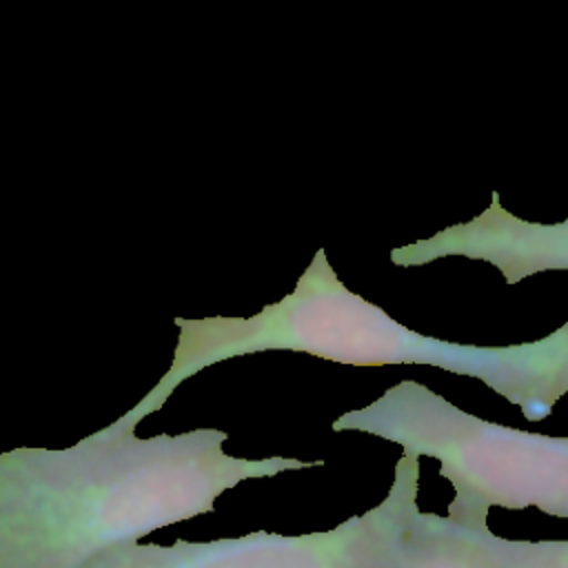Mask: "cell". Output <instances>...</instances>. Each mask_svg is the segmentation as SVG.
<instances>
[{"mask_svg": "<svg viewBox=\"0 0 568 568\" xmlns=\"http://www.w3.org/2000/svg\"><path fill=\"white\" fill-rule=\"evenodd\" d=\"M260 351H293L348 366L424 364L484 382L526 419H546L568 395V322L550 335L475 346L422 335L346 288L317 248L295 288L248 320L195 324L193 366Z\"/></svg>", "mask_w": 568, "mask_h": 568, "instance_id": "cell-1", "label": "cell"}, {"mask_svg": "<svg viewBox=\"0 0 568 568\" xmlns=\"http://www.w3.org/2000/svg\"><path fill=\"white\" fill-rule=\"evenodd\" d=\"M335 433L357 430L439 462L450 481L448 519L488 530V510L539 508L568 519V437L528 433L470 415L415 379L339 415Z\"/></svg>", "mask_w": 568, "mask_h": 568, "instance_id": "cell-2", "label": "cell"}, {"mask_svg": "<svg viewBox=\"0 0 568 568\" xmlns=\"http://www.w3.org/2000/svg\"><path fill=\"white\" fill-rule=\"evenodd\" d=\"M448 255L484 260L499 268L506 284L544 271H568V217L557 224L526 222L506 211L499 193L493 191L488 209L477 217L393 248L390 262L395 266H424Z\"/></svg>", "mask_w": 568, "mask_h": 568, "instance_id": "cell-3", "label": "cell"}, {"mask_svg": "<svg viewBox=\"0 0 568 568\" xmlns=\"http://www.w3.org/2000/svg\"><path fill=\"white\" fill-rule=\"evenodd\" d=\"M506 539L462 528L448 517L417 510L399 546L402 568H510Z\"/></svg>", "mask_w": 568, "mask_h": 568, "instance_id": "cell-4", "label": "cell"}, {"mask_svg": "<svg viewBox=\"0 0 568 568\" xmlns=\"http://www.w3.org/2000/svg\"><path fill=\"white\" fill-rule=\"evenodd\" d=\"M510 568H568V539H506Z\"/></svg>", "mask_w": 568, "mask_h": 568, "instance_id": "cell-5", "label": "cell"}]
</instances>
